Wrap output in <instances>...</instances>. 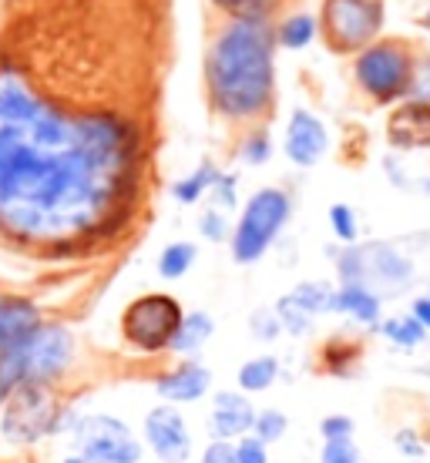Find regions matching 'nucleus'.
Listing matches in <instances>:
<instances>
[{
  "instance_id": "f257e3e1",
  "label": "nucleus",
  "mask_w": 430,
  "mask_h": 463,
  "mask_svg": "<svg viewBox=\"0 0 430 463\" xmlns=\"http://www.w3.org/2000/svg\"><path fill=\"white\" fill-rule=\"evenodd\" d=\"M139 128L118 115L64 118L21 88L0 91V209L34 232H84L135 192Z\"/></svg>"
},
{
  "instance_id": "f03ea898",
  "label": "nucleus",
  "mask_w": 430,
  "mask_h": 463,
  "mask_svg": "<svg viewBox=\"0 0 430 463\" xmlns=\"http://www.w3.org/2000/svg\"><path fill=\"white\" fill-rule=\"evenodd\" d=\"M205 101L233 128L266 125L276 108V24L229 17L209 37L202 61Z\"/></svg>"
},
{
  "instance_id": "7ed1b4c3",
  "label": "nucleus",
  "mask_w": 430,
  "mask_h": 463,
  "mask_svg": "<svg viewBox=\"0 0 430 463\" xmlns=\"http://www.w3.org/2000/svg\"><path fill=\"white\" fill-rule=\"evenodd\" d=\"M339 286H367L384 299H397L417 286V262L397 242L370 239V242L339 245L337 259Z\"/></svg>"
},
{
  "instance_id": "20e7f679",
  "label": "nucleus",
  "mask_w": 430,
  "mask_h": 463,
  "mask_svg": "<svg viewBox=\"0 0 430 463\" xmlns=\"http://www.w3.org/2000/svg\"><path fill=\"white\" fill-rule=\"evenodd\" d=\"M74 356V339L61 326H37L14 349L0 356V396H11L21 386H47L68 370Z\"/></svg>"
},
{
  "instance_id": "39448f33",
  "label": "nucleus",
  "mask_w": 430,
  "mask_h": 463,
  "mask_svg": "<svg viewBox=\"0 0 430 463\" xmlns=\"http://www.w3.org/2000/svg\"><path fill=\"white\" fill-rule=\"evenodd\" d=\"M414 71H417V54L410 51L407 41L380 37L353 58V84L370 105L397 108L410 98Z\"/></svg>"
},
{
  "instance_id": "423d86ee",
  "label": "nucleus",
  "mask_w": 430,
  "mask_h": 463,
  "mask_svg": "<svg viewBox=\"0 0 430 463\" xmlns=\"http://www.w3.org/2000/svg\"><path fill=\"white\" fill-rule=\"evenodd\" d=\"M292 215V195L280 185H263L245 198L243 212L235 219L233 239H229V255L235 266H256L263 262L282 232L290 225Z\"/></svg>"
},
{
  "instance_id": "0eeeda50",
  "label": "nucleus",
  "mask_w": 430,
  "mask_h": 463,
  "mask_svg": "<svg viewBox=\"0 0 430 463\" xmlns=\"http://www.w3.org/2000/svg\"><path fill=\"white\" fill-rule=\"evenodd\" d=\"M186 319L182 302L172 292H145L121 313V336L141 356H165Z\"/></svg>"
},
{
  "instance_id": "6e6552de",
  "label": "nucleus",
  "mask_w": 430,
  "mask_h": 463,
  "mask_svg": "<svg viewBox=\"0 0 430 463\" xmlns=\"http://www.w3.org/2000/svg\"><path fill=\"white\" fill-rule=\"evenodd\" d=\"M384 31V0H323L320 34L333 54H360L380 41Z\"/></svg>"
},
{
  "instance_id": "1a4fd4ad",
  "label": "nucleus",
  "mask_w": 430,
  "mask_h": 463,
  "mask_svg": "<svg viewBox=\"0 0 430 463\" xmlns=\"http://www.w3.org/2000/svg\"><path fill=\"white\" fill-rule=\"evenodd\" d=\"M74 447L88 463H141L145 443L131 433L125 420L108 413H88L71 423Z\"/></svg>"
},
{
  "instance_id": "9d476101",
  "label": "nucleus",
  "mask_w": 430,
  "mask_h": 463,
  "mask_svg": "<svg viewBox=\"0 0 430 463\" xmlns=\"http://www.w3.org/2000/svg\"><path fill=\"white\" fill-rule=\"evenodd\" d=\"M61 427V406L44 386H21L4 413V437L11 443H34Z\"/></svg>"
},
{
  "instance_id": "9b49d317",
  "label": "nucleus",
  "mask_w": 430,
  "mask_h": 463,
  "mask_svg": "<svg viewBox=\"0 0 430 463\" xmlns=\"http://www.w3.org/2000/svg\"><path fill=\"white\" fill-rule=\"evenodd\" d=\"M141 437H145L141 443L155 453L158 463H188L196 450V437H192L186 413L172 403L151 406L141 423Z\"/></svg>"
},
{
  "instance_id": "f8f14e48",
  "label": "nucleus",
  "mask_w": 430,
  "mask_h": 463,
  "mask_svg": "<svg viewBox=\"0 0 430 463\" xmlns=\"http://www.w3.org/2000/svg\"><path fill=\"white\" fill-rule=\"evenodd\" d=\"M333 138L330 128L320 115H313L310 108H292L282 128V155L286 162L296 168H316L326 158Z\"/></svg>"
},
{
  "instance_id": "ddd939ff",
  "label": "nucleus",
  "mask_w": 430,
  "mask_h": 463,
  "mask_svg": "<svg viewBox=\"0 0 430 463\" xmlns=\"http://www.w3.org/2000/svg\"><path fill=\"white\" fill-rule=\"evenodd\" d=\"M259 406L253 403V396H245L243 390H215L212 393V406L205 413V437L209 440H225L235 443L243 440L245 433H253Z\"/></svg>"
},
{
  "instance_id": "4468645a",
  "label": "nucleus",
  "mask_w": 430,
  "mask_h": 463,
  "mask_svg": "<svg viewBox=\"0 0 430 463\" xmlns=\"http://www.w3.org/2000/svg\"><path fill=\"white\" fill-rule=\"evenodd\" d=\"M155 393L162 396V403L172 406L198 403L212 393V370L202 363V356L175 359V366L155 376Z\"/></svg>"
},
{
  "instance_id": "2eb2a0df",
  "label": "nucleus",
  "mask_w": 430,
  "mask_h": 463,
  "mask_svg": "<svg viewBox=\"0 0 430 463\" xmlns=\"http://www.w3.org/2000/svg\"><path fill=\"white\" fill-rule=\"evenodd\" d=\"M387 141L400 151H430V101H400L387 118Z\"/></svg>"
},
{
  "instance_id": "dca6fc26",
  "label": "nucleus",
  "mask_w": 430,
  "mask_h": 463,
  "mask_svg": "<svg viewBox=\"0 0 430 463\" xmlns=\"http://www.w3.org/2000/svg\"><path fill=\"white\" fill-rule=\"evenodd\" d=\"M384 302H387L384 296H377L367 286H339L337 282V316H343L353 326L367 329L370 336L380 333V323L387 319Z\"/></svg>"
},
{
  "instance_id": "f3484780",
  "label": "nucleus",
  "mask_w": 430,
  "mask_h": 463,
  "mask_svg": "<svg viewBox=\"0 0 430 463\" xmlns=\"http://www.w3.org/2000/svg\"><path fill=\"white\" fill-rule=\"evenodd\" d=\"M320 359V373L333 376V380H353L363 366V343L349 333H333L323 339V346L316 349Z\"/></svg>"
},
{
  "instance_id": "a211bd4d",
  "label": "nucleus",
  "mask_w": 430,
  "mask_h": 463,
  "mask_svg": "<svg viewBox=\"0 0 430 463\" xmlns=\"http://www.w3.org/2000/svg\"><path fill=\"white\" fill-rule=\"evenodd\" d=\"M212 336H215V316L205 313V309H192V313H186L182 326H178V333H175L168 353H172L175 359L202 356V349L209 346Z\"/></svg>"
},
{
  "instance_id": "6ab92c4d",
  "label": "nucleus",
  "mask_w": 430,
  "mask_h": 463,
  "mask_svg": "<svg viewBox=\"0 0 430 463\" xmlns=\"http://www.w3.org/2000/svg\"><path fill=\"white\" fill-rule=\"evenodd\" d=\"M282 380V359L276 353H259V356L245 359L235 370V390H243L245 396L269 393L276 383Z\"/></svg>"
},
{
  "instance_id": "aec40b11",
  "label": "nucleus",
  "mask_w": 430,
  "mask_h": 463,
  "mask_svg": "<svg viewBox=\"0 0 430 463\" xmlns=\"http://www.w3.org/2000/svg\"><path fill=\"white\" fill-rule=\"evenodd\" d=\"M37 329V309L31 302L7 299L0 302V356L14 349L24 336H31Z\"/></svg>"
},
{
  "instance_id": "412c9836",
  "label": "nucleus",
  "mask_w": 430,
  "mask_h": 463,
  "mask_svg": "<svg viewBox=\"0 0 430 463\" xmlns=\"http://www.w3.org/2000/svg\"><path fill=\"white\" fill-rule=\"evenodd\" d=\"M290 296L313 319L337 316V282H330V279H302L290 289Z\"/></svg>"
},
{
  "instance_id": "4be33fe9",
  "label": "nucleus",
  "mask_w": 430,
  "mask_h": 463,
  "mask_svg": "<svg viewBox=\"0 0 430 463\" xmlns=\"http://www.w3.org/2000/svg\"><path fill=\"white\" fill-rule=\"evenodd\" d=\"M377 336L384 339L387 346L400 349V353H414V349H420L427 343L430 333L410 313H397V316H387L384 323H380Z\"/></svg>"
},
{
  "instance_id": "5701e85b",
  "label": "nucleus",
  "mask_w": 430,
  "mask_h": 463,
  "mask_svg": "<svg viewBox=\"0 0 430 463\" xmlns=\"http://www.w3.org/2000/svg\"><path fill=\"white\" fill-rule=\"evenodd\" d=\"M219 175H222L219 165L212 162V158H202L196 172L175 182L172 198L178 202V205H198L202 198H209V192H212V185H215V178H219Z\"/></svg>"
},
{
  "instance_id": "b1692460",
  "label": "nucleus",
  "mask_w": 430,
  "mask_h": 463,
  "mask_svg": "<svg viewBox=\"0 0 430 463\" xmlns=\"http://www.w3.org/2000/svg\"><path fill=\"white\" fill-rule=\"evenodd\" d=\"M316 34H320V17L296 11L276 24V47H282V51H306L316 41Z\"/></svg>"
},
{
  "instance_id": "393cba45",
  "label": "nucleus",
  "mask_w": 430,
  "mask_h": 463,
  "mask_svg": "<svg viewBox=\"0 0 430 463\" xmlns=\"http://www.w3.org/2000/svg\"><path fill=\"white\" fill-rule=\"evenodd\" d=\"M272 151H276V141H272L269 125H256V128H243V135L235 138L233 155L243 165H249V168H263V165H269Z\"/></svg>"
},
{
  "instance_id": "a878e982",
  "label": "nucleus",
  "mask_w": 430,
  "mask_h": 463,
  "mask_svg": "<svg viewBox=\"0 0 430 463\" xmlns=\"http://www.w3.org/2000/svg\"><path fill=\"white\" fill-rule=\"evenodd\" d=\"M198 259V245L188 242V239H178V242H168L158 255V276L168 279V282H178L182 276L192 272Z\"/></svg>"
},
{
  "instance_id": "bb28decb",
  "label": "nucleus",
  "mask_w": 430,
  "mask_h": 463,
  "mask_svg": "<svg viewBox=\"0 0 430 463\" xmlns=\"http://www.w3.org/2000/svg\"><path fill=\"white\" fill-rule=\"evenodd\" d=\"M272 309H276V316H280V323H282V333L290 339H306V336H313V329H316V319L302 306H296L292 302V296L286 292V296H280V299L272 302Z\"/></svg>"
},
{
  "instance_id": "cd10ccee",
  "label": "nucleus",
  "mask_w": 430,
  "mask_h": 463,
  "mask_svg": "<svg viewBox=\"0 0 430 463\" xmlns=\"http://www.w3.org/2000/svg\"><path fill=\"white\" fill-rule=\"evenodd\" d=\"M326 219H330V232H333L337 245L360 242V215H357V209L349 202H333L330 212H326Z\"/></svg>"
},
{
  "instance_id": "c85d7f7f",
  "label": "nucleus",
  "mask_w": 430,
  "mask_h": 463,
  "mask_svg": "<svg viewBox=\"0 0 430 463\" xmlns=\"http://www.w3.org/2000/svg\"><path fill=\"white\" fill-rule=\"evenodd\" d=\"M290 433V417L282 413L280 406H259L256 423H253V437L266 443V447H276Z\"/></svg>"
},
{
  "instance_id": "c756f323",
  "label": "nucleus",
  "mask_w": 430,
  "mask_h": 463,
  "mask_svg": "<svg viewBox=\"0 0 430 463\" xmlns=\"http://www.w3.org/2000/svg\"><path fill=\"white\" fill-rule=\"evenodd\" d=\"M196 229L198 235L205 239V242L212 245H222V242H229L233 239V229H235V222L229 212H219V209H202L198 212V219H196Z\"/></svg>"
},
{
  "instance_id": "7c9ffc66",
  "label": "nucleus",
  "mask_w": 430,
  "mask_h": 463,
  "mask_svg": "<svg viewBox=\"0 0 430 463\" xmlns=\"http://www.w3.org/2000/svg\"><path fill=\"white\" fill-rule=\"evenodd\" d=\"M249 336L263 343V346H272V343H280L286 333H282V323L276 309L272 306H256L253 313H249Z\"/></svg>"
},
{
  "instance_id": "2f4dec72",
  "label": "nucleus",
  "mask_w": 430,
  "mask_h": 463,
  "mask_svg": "<svg viewBox=\"0 0 430 463\" xmlns=\"http://www.w3.org/2000/svg\"><path fill=\"white\" fill-rule=\"evenodd\" d=\"M209 205L219 212H229V215L239 209V175L222 172L219 178H215V185H212V192H209Z\"/></svg>"
},
{
  "instance_id": "473e14b6",
  "label": "nucleus",
  "mask_w": 430,
  "mask_h": 463,
  "mask_svg": "<svg viewBox=\"0 0 430 463\" xmlns=\"http://www.w3.org/2000/svg\"><path fill=\"white\" fill-rule=\"evenodd\" d=\"M225 17H266L272 21L280 0H212Z\"/></svg>"
},
{
  "instance_id": "72a5a7b5",
  "label": "nucleus",
  "mask_w": 430,
  "mask_h": 463,
  "mask_svg": "<svg viewBox=\"0 0 430 463\" xmlns=\"http://www.w3.org/2000/svg\"><path fill=\"white\" fill-rule=\"evenodd\" d=\"M357 440V420L349 413H330L320 420V443H339Z\"/></svg>"
},
{
  "instance_id": "f704fd0d",
  "label": "nucleus",
  "mask_w": 430,
  "mask_h": 463,
  "mask_svg": "<svg viewBox=\"0 0 430 463\" xmlns=\"http://www.w3.org/2000/svg\"><path fill=\"white\" fill-rule=\"evenodd\" d=\"M394 450L404 457V460H420L427 453V437L420 433L417 427H400L394 433Z\"/></svg>"
},
{
  "instance_id": "c9c22d12",
  "label": "nucleus",
  "mask_w": 430,
  "mask_h": 463,
  "mask_svg": "<svg viewBox=\"0 0 430 463\" xmlns=\"http://www.w3.org/2000/svg\"><path fill=\"white\" fill-rule=\"evenodd\" d=\"M320 463H363V453L357 447V440L323 443L320 447Z\"/></svg>"
},
{
  "instance_id": "e433bc0d",
  "label": "nucleus",
  "mask_w": 430,
  "mask_h": 463,
  "mask_svg": "<svg viewBox=\"0 0 430 463\" xmlns=\"http://www.w3.org/2000/svg\"><path fill=\"white\" fill-rule=\"evenodd\" d=\"M235 463H269V447L259 437L245 433L243 440H235Z\"/></svg>"
},
{
  "instance_id": "4c0bfd02",
  "label": "nucleus",
  "mask_w": 430,
  "mask_h": 463,
  "mask_svg": "<svg viewBox=\"0 0 430 463\" xmlns=\"http://www.w3.org/2000/svg\"><path fill=\"white\" fill-rule=\"evenodd\" d=\"M414 101H430V54H420L417 71H414V88H410Z\"/></svg>"
},
{
  "instance_id": "58836bf2",
  "label": "nucleus",
  "mask_w": 430,
  "mask_h": 463,
  "mask_svg": "<svg viewBox=\"0 0 430 463\" xmlns=\"http://www.w3.org/2000/svg\"><path fill=\"white\" fill-rule=\"evenodd\" d=\"M198 463H235V443L209 440L198 453Z\"/></svg>"
},
{
  "instance_id": "ea45409f",
  "label": "nucleus",
  "mask_w": 430,
  "mask_h": 463,
  "mask_svg": "<svg viewBox=\"0 0 430 463\" xmlns=\"http://www.w3.org/2000/svg\"><path fill=\"white\" fill-rule=\"evenodd\" d=\"M384 172H387V178H390V185L400 188V192H410V188H414V182H417V178H410L407 168L400 165V158H397V155H387V158H384Z\"/></svg>"
},
{
  "instance_id": "a19ab883",
  "label": "nucleus",
  "mask_w": 430,
  "mask_h": 463,
  "mask_svg": "<svg viewBox=\"0 0 430 463\" xmlns=\"http://www.w3.org/2000/svg\"><path fill=\"white\" fill-rule=\"evenodd\" d=\"M407 313L414 316V319H417V323L430 333V292H417V296L410 299Z\"/></svg>"
},
{
  "instance_id": "79ce46f5",
  "label": "nucleus",
  "mask_w": 430,
  "mask_h": 463,
  "mask_svg": "<svg viewBox=\"0 0 430 463\" xmlns=\"http://www.w3.org/2000/svg\"><path fill=\"white\" fill-rule=\"evenodd\" d=\"M414 188H417L420 195H427V198H430V175H420L417 182H414Z\"/></svg>"
},
{
  "instance_id": "37998d69",
  "label": "nucleus",
  "mask_w": 430,
  "mask_h": 463,
  "mask_svg": "<svg viewBox=\"0 0 430 463\" xmlns=\"http://www.w3.org/2000/svg\"><path fill=\"white\" fill-rule=\"evenodd\" d=\"M64 463H88V460H84L81 453H74V457H68V460H64Z\"/></svg>"
},
{
  "instance_id": "c03bdc74",
  "label": "nucleus",
  "mask_w": 430,
  "mask_h": 463,
  "mask_svg": "<svg viewBox=\"0 0 430 463\" xmlns=\"http://www.w3.org/2000/svg\"><path fill=\"white\" fill-rule=\"evenodd\" d=\"M424 27H427V31H430V11L424 14Z\"/></svg>"
},
{
  "instance_id": "a18cd8bd",
  "label": "nucleus",
  "mask_w": 430,
  "mask_h": 463,
  "mask_svg": "<svg viewBox=\"0 0 430 463\" xmlns=\"http://www.w3.org/2000/svg\"><path fill=\"white\" fill-rule=\"evenodd\" d=\"M410 463H424V460H410Z\"/></svg>"
},
{
  "instance_id": "49530a36",
  "label": "nucleus",
  "mask_w": 430,
  "mask_h": 463,
  "mask_svg": "<svg viewBox=\"0 0 430 463\" xmlns=\"http://www.w3.org/2000/svg\"><path fill=\"white\" fill-rule=\"evenodd\" d=\"M427 292H430V282H427Z\"/></svg>"
},
{
  "instance_id": "de8ad7c7",
  "label": "nucleus",
  "mask_w": 430,
  "mask_h": 463,
  "mask_svg": "<svg viewBox=\"0 0 430 463\" xmlns=\"http://www.w3.org/2000/svg\"><path fill=\"white\" fill-rule=\"evenodd\" d=\"M427 443H430V437H427Z\"/></svg>"
}]
</instances>
